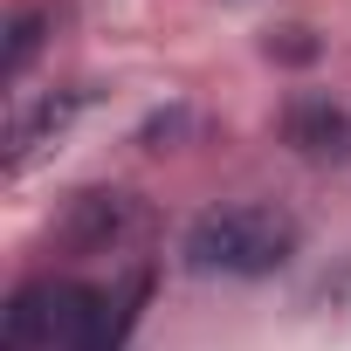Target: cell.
I'll return each mask as SVG.
<instances>
[{
  "mask_svg": "<svg viewBox=\"0 0 351 351\" xmlns=\"http://www.w3.org/2000/svg\"><path fill=\"white\" fill-rule=\"evenodd\" d=\"M296 255V221L241 200V207H214L186 228V269L193 276H234V282H262L276 269H289Z\"/></svg>",
  "mask_w": 351,
  "mask_h": 351,
  "instance_id": "1",
  "label": "cell"
},
{
  "mask_svg": "<svg viewBox=\"0 0 351 351\" xmlns=\"http://www.w3.org/2000/svg\"><path fill=\"white\" fill-rule=\"evenodd\" d=\"M104 296L83 282H28L8 303V351H83Z\"/></svg>",
  "mask_w": 351,
  "mask_h": 351,
  "instance_id": "2",
  "label": "cell"
},
{
  "mask_svg": "<svg viewBox=\"0 0 351 351\" xmlns=\"http://www.w3.org/2000/svg\"><path fill=\"white\" fill-rule=\"evenodd\" d=\"M83 104H90V90H49V97H35L28 110H14V124H8V165L21 172L49 138H62V131L83 117Z\"/></svg>",
  "mask_w": 351,
  "mask_h": 351,
  "instance_id": "3",
  "label": "cell"
},
{
  "mask_svg": "<svg viewBox=\"0 0 351 351\" xmlns=\"http://www.w3.org/2000/svg\"><path fill=\"white\" fill-rule=\"evenodd\" d=\"M282 138L303 158H351V110H337L330 97H289Z\"/></svg>",
  "mask_w": 351,
  "mask_h": 351,
  "instance_id": "4",
  "label": "cell"
},
{
  "mask_svg": "<svg viewBox=\"0 0 351 351\" xmlns=\"http://www.w3.org/2000/svg\"><path fill=\"white\" fill-rule=\"evenodd\" d=\"M124 228H131V200H124V193H83L76 214H69V234H76L83 248H110Z\"/></svg>",
  "mask_w": 351,
  "mask_h": 351,
  "instance_id": "5",
  "label": "cell"
},
{
  "mask_svg": "<svg viewBox=\"0 0 351 351\" xmlns=\"http://www.w3.org/2000/svg\"><path fill=\"white\" fill-rule=\"evenodd\" d=\"M42 28H49V8H14L8 14V42H0V76H8V83L28 76V62L42 49Z\"/></svg>",
  "mask_w": 351,
  "mask_h": 351,
  "instance_id": "6",
  "label": "cell"
},
{
  "mask_svg": "<svg viewBox=\"0 0 351 351\" xmlns=\"http://www.w3.org/2000/svg\"><path fill=\"white\" fill-rule=\"evenodd\" d=\"M317 56H324V42H317L303 21H289V28L269 35V62H296V69H303V62H317Z\"/></svg>",
  "mask_w": 351,
  "mask_h": 351,
  "instance_id": "7",
  "label": "cell"
}]
</instances>
